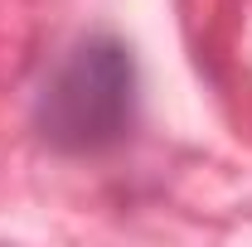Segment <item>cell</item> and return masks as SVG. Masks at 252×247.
I'll return each instance as SVG.
<instances>
[{"mask_svg": "<svg viewBox=\"0 0 252 247\" xmlns=\"http://www.w3.org/2000/svg\"><path fill=\"white\" fill-rule=\"evenodd\" d=\"M136 112V63L131 49L112 34L83 39L49 73L34 102L39 136L68 155H93L117 146Z\"/></svg>", "mask_w": 252, "mask_h": 247, "instance_id": "cell-1", "label": "cell"}]
</instances>
